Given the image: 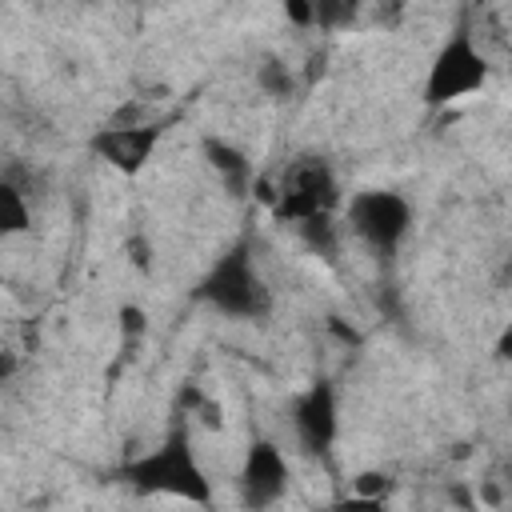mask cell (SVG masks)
<instances>
[{
    "label": "cell",
    "instance_id": "cell-1",
    "mask_svg": "<svg viewBox=\"0 0 512 512\" xmlns=\"http://www.w3.org/2000/svg\"><path fill=\"white\" fill-rule=\"evenodd\" d=\"M124 476L144 496H180V500H192V504H212V484L200 472L184 428H176L160 448L132 460L124 468Z\"/></svg>",
    "mask_w": 512,
    "mask_h": 512
},
{
    "label": "cell",
    "instance_id": "cell-2",
    "mask_svg": "<svg viewBox=\"0 0 512 512\" xmlns=\"http://www.w3.org/2000/svg\"><path fill=\"white\" fill-rule=\"evenodd\" d=\"M200 296L212 308H220L224 316H244V320H260L272 308V296H268L260 272L252 268V256L244 244L216 260V268L200 284Z\"/></svg>",
    "mask_w": 512,
    "mask_h": 512
},
{
    "label": "cell",
    "instance_id": "cell-3",
    "mask_svg": "<svg viewBox=\"0 0 512 512\" xmlns=\"http://www.w3.org/2000/svg\"><path fill=\"white\" fill-rule=\"evenodd\" d=\"M488 80V60L484 52L468 40V32H456L432 60L428 80H424V104L444 108L460 96H472L476 88H484Z\"/></svg>",
    "mask_w": 512,
    "mask_h": 512
},
{
    "label": "cell",
    "instance_id": "cell-4",
    "mask_svg": "<svg viewBox=\"0 0 512 512\" xmlns=\"http://www.w3.org/2000/svg\"><path fill=\"white\" fill-rule=\"evenodd\" d=\"M348 220L356 228V236L376 248L380 256H392L396 244L408 236V224H412V208L400 192H384V188H372V192H356L352 204H348Z\"/></svg>",
    "mask_w": 512,
    "mask_h": 512
},
{
    "label": "cell",
    "instance_id": "cell-5",
    "mask_svg": "<svg viewBox=\"0 0 512 512\" xmlns=\"http://www.w3.org/2000/svg\"><path fill=\"white\" fill-rule=\"evenodd\" d=\"M336 204V176L324 160H296L284 180H280V196L272 204V216L276 220H308L316 212H332Z\"/></svg>",
    "mask_w": 512,
    "mask_h": 512
},
{
    "label": "cell",
    "instance_id": "cell-6",
    "mask_svg": "<svg viewBox=\"0 0 512 512\" xmlns=\"http://www.w3.org/2000/svg\"><path fill=\"white\" fill-rule=\"evenodd\" d=\"M160 136H164L160 124H108V128H100V132L92 136V152H96L108 168H116V172H124V176H136V172L152 160Z\"/></svg>",
    "mask_w": 512,
    "mask_h": 512
},
{
    "label": "cell",
    "instance_id": "cell-7",
    "mask_svg": "<svg viewBox=\"0 0 512 512\" xmlns=\"http://www.w3.org/2000/svg\"><path fill=\"white\" fill-rule=\"evenodd\" d=\"M292 424H296L304 452L312 456L328 452L336 440V388L328 380H316L308 392H300L292 408Z\"/></svg>",
    "mask_w": 512,
    "mask_h": 512
},
{
    "label": "cell",
    "instance_id": "cell-8",
    "mask_svg": "<svg viewBox=\"0 0 512 512\" xmlns=\"http://www.w3.org/2000/svg\"><path fill=\"white\" fill-rule=\"evenodd\" d=\"M240 488H244V500L264 508V504H276L288 488V464L280 456V448L272 440H252L248 444V456H244V468H240Z\"/></svg>",
    "mask_w": 512,
    "mask_h": 512
},
{
    "label": "cell",
    "instance_id": "cell-9",
    "mask_svg": "<svg viewBox=\"0 0 512 512\" xmlns=\"http://www.w3.org/2000/svg\"><path fill=\"white\" fill-rule=\"evenodd\" d=\"M204 160H208V168L224 180V188L232 192V196H248L252 192V164H248V156L236 148V144H228L224 136H204Z\"/></svg>",
    "mask_w": 512,
    "mask_h": 512
},
{
    "label": "cell",
    "instance_id": "cell-10",
    "mask_svg": "<svg viewBox=\"0 0 512 512\" xmlns=\"http://www.w3.org/2000/svg\"><path fill=\"white\" fill-rule=\"evenodd\" d=\"M28 228H32V212L24 204V192L12 180H4L0 184V232L16 236V232H28Z\"/></svg>",
    "mask_w": 512,
    "mask_h": 512
},
{
    "label": "cell",
    "instance_id": "cell-11",
    "mask_svg": "<svg viewBox=\"0 0 512 512\" xmlns=\"http://www.w3.org/2000/svg\"><path fill=\"white\" fill-rule=\"evenodd\" d=\"M300 236L312 252H324L332 256L336 252V224H332V212H316L308 220H300Z\"/></svg>",
    "mask_w": 512,
    "mask_h": 512
},
{
    "label": "cell",
    "instance_id": "cell-12",
    "mask_svg": "<svg viewBox=\"0 0 512 512\" xmlns=\"http://www.w3.org/2000/svg\"><path fill=\"white\" fill-rule=\"evenodd\" d=\"M256 84H260L268 96H276V100L292 96V88H296V80H292L288 64H284V60H276V56H268V60L256 68Z\"/></svg>",
    "mask_w": 512,
    "mask_h": 512
},
{
    "label": "cell",
    "instance_id": "cell-13",
    "mask_svg": "<svg viewBox=\"0 0 512 512\" xmlns=\"http://www.w3.org/2000/svg\"><path fill=\"white\" fill-rule=\"evenodd\" d=\"M356 8H360V0H312V20L324 32H332V28H344L356 16Z\"/></svg>",
    "mask_w": 512,
    "mask_h": 512
},
{
    "label": "cell",
    "instance_id": "cell-14",
    "mask_svg": "<svg viewBox=\"0 0 512 512\" xmlns=\"http://www.w3.org/2000/svg\"><path fill=\"white\" fill-rule=\"evenodd\" d=\"M388 488H392V480H388L384 472H372V468L352 480V492H356L360 504H380V500L388 496Z\"/></svg>",
    "mask_w": 512,
    "mask_h": 512
},
{
    "label": "cell",
    "instance_id": "cell-15",
    "mask_svg": "<svg viewBox=\"0 0 512 512\" xmlns=\"http://www.w3.org/2000/svg\"><path fill=\"white\" fill-rule=\"evenodd\" d=\"M144 328H148L144 308H140V304H124V308H120V332H124V340H136Z\"/></svg>",
    "mask_w": 512,
    "mask_h": 512
},
{
    "label": "cell",
    "instance_id": "cell-16",
    "mask_svg": "<svg viewBox=\"0 0 512 512\" xmlns=\"http://www.w3.org/2000/svg\"><path fill=\"white\" fill-rule=\"evenodd\" d=\"M124 252H128V260H132L140 272H152V248H148V240H144L140 232H132V236L124 240Z\"/></svg>",
    "mask_w": 512,
    "mask_h": 512
},
{
    "label": "cell",
    "instance_id": "cell-17",
    "mask_svg": "<svg viewBox=\"0 0 512 512\" xmlns=\"http://www.w3.org/2000/svg\"><path fill=\"white\" fill-rule=\"evenodd\" d=\"M280 8H284V16L296 24V28H312L316 20H312V0H280Z\"/></svg>",
    "mask_w": 512,
    "mask_h": 512
},
{
    "label": "cell",
    "instance_id": "cell-18",
    "mask_svg": "<svg viewBox=\"0 0 512 512\" xmlns=\"http://www.w3.org/2000/svg\"><path fill=\"white\" fill-rule=\"evenodd\" d=\"M192 416H196V420H200L204 428H212V432H216V428H224V416H220V404H216V400H208V396H204V400H200V404L192 408Z\"/></svg>",
    "mask_w": 512,
    "mask_h": 512
},
{
    "label": "cell",
    "instance_id": "cell-19",
    "mask_svg": "<svg viewBox=\"0 0 512 512\" xmlns=\"http://www.w3.org/2000/svg\"><path fill=\"white\" fill-rule=\"evenodd\" d=\"M376 24H384V28H396L400 24V16H404V0H376Z\"/></svg>",
    "mask_w": 512,
    "mask_h": 512
},
{
    "label": "cell",
    "instance_id": "cell-20",
    "mask_svg": "<svg viewBox=\"0 0 512 512\" xmlns=\"http://www.w3.org/2000/svg\"><path fill=\"white\" fill-rule=\"evenodd\" d=\"M328 332H332L336 340H344L348 348H352V344H360V332H356V328H348L340 316H328Z\"/></svg>",
    "mask_w": 512,
    "mask_h": 512
},
{
    "label": "cell",
    "instance_id": "cell-21",
    "mask_svg": "<svg viewBox=\"0 0 512 512\" xmlns=\"http://www.w3.org/2000/svg\"><path fill=\"white\" fill-rule=\"evenodd\" d=\"M496 356H500V360H508V356H512V328L500 336V344H496Z\"/></svg>",
    "mask_w": 512,
    "mask_h": 512
},
{
    "label": "cell",
    "instance_id": "cell-22",
    "mask_svg": "<svg viewBox=\"0 0 512 512\" xmlns=\"http://www.w3.org/2000/svg\"><path fill=\"white\" fill-rule=\"evenodd\" d=\"M508 276H512V256H508Z\"/></svg>",
    "mask_w": 512,
    "mask_h": 512
}]
</instances>
